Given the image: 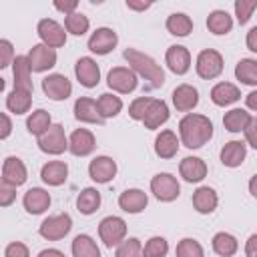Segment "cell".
I'll return each mask as SVG.
<instances>
[{"label": "cell", "mask_w": 257, "mask_h": 257, "mask_svg": "<svg viewBox=\"0 0 257 257\" xmlns=\"http://www.w3.org/2000/svg\"><path fill=\"white\" fill-rule=\"evenodd\" d=\"M213 139V122L199 112H187L179 120V141L187 149H201Z\"/></svg>", "instance_id": "1"}, {"label": "cell", "mask_w": 257, "mask_h": 257, "mask_svg": "<svg viewBox=\"0 0 257 257\" xmlns=\"http://www.w3.org/2000/svg\"><path fill=\"white\" fill-rule=\"evenodd\" d=\"M122 56L128 62V68L137 76L149 80V84L153 88H161L165 84V72H163L161 64L155 62V58H151L149 54H145V52H141L137 48H126L122 52Z\"/></svg>", "instance_id": "2"}, {"label": "cell", "mask_w": 257, "mask_h": 257, "mask_svg": "<svg viewBox=\"0 0 257 257\" xmlns=\"http://www.w3.org/2000/svg\"><path fill=\"white\" fill-rule=\"evenodd\" d=\"M223 68H225V60H223V54L219 50H215V48H203L197 54L195 70H197L199 78L213 80V78L221 76Z\"/></svg>", "instance_id": "3"}, {"label": "cell", "mask_w": 257, "mask_h": 257, "mask_svg": "<svg viewBox=\"0 0 257 257\" xmlns=\"http://www.w3.org/2000/svg\"><path fill=\"white\" fill-rule=\"evenodd\" d=\"M98 237L104 243V247L112 249L120 241L126 239V221L116 215H108L98 223Z\"/></svg>", "instance_id": "4"}, {"label": "cell", "mask_w": 257, "mask_h": 257, "mask_svg": "<svg viewBox=\"0 0 257 257\" xmlns=\"http://www.w3.org/2000/svg\"><path fill=\"white\" fill-rule=\"evenodd\" d=\"M151 193L161 203H173L181 195V185L171 173H157L151 179Z\"/></svg>", "instance_id": "5"}, {"label": "cell", "mask_w": 257, "mask_h": 257, "mask_svg": "<svg viewBox=\"0 0 257 257\" xmlns=\"http://www.w3.org/2000/svg\"><path fill=\"white\" fill-rule=\"evenodd\" d=\"M70 229H72V217L68 213H58V215L46 217L40 223L38 233L46 241H60L70 233Z\"/></svg>", "instance_id": "6"}, {"label": "cell", "mask_w": 257, "mask_h": 257, "mask_svg": "<svg viewBox=\"0 0 257 257\" xmlns=\"http://www.w3.org/2000/svg\"><path fill=\"white\" fill-rule=\"evenodd\" d=\"M38 149L46 155H62L64 151H68V139L64 133V126L60 122H54L48 126L46 133H42L38 137Z\"/></svg>", "instance_id": "7"}, {"label": "cell", "mask_w": 257, "mask_h": 257, "mask_svg": "<svg viewBox=\"0 0 257 257\" xmlns=\"http://www.w3.org/2000/svg\"><path fill=\"white\" fill-rule=\"evenodd\" d=\"M106 84L112 92L131 94L139 86V76L128 66H112L106 74Z\"/></svg>", "instance_id": "8"}, {"label": "cell", "mask_w": 257, "mask_h": 257, "mask_svg": "<svg viewBox=\"0 0 257 257\" xmlns=\"http://www.w3.org/2000/svg\"><path fill=\"white\" fill-rule=\"evenodd\" d=\"M36 32H38L42 44L48 46V48L56 50V48L66 44V30H64V26L58 24L56 20H52V18H42L38 22V26H36Z\"/></svg>", "instance_id": "9"}, {"label": "cell", "mask_w": 257, "mask_h": 257, "mask_svg": "<svg viewBox=\"0 0 257 257\" xmlns=\"http://www.w3.org/2000/svg\"><path fill=\"white\" fill-rule=\"evenodd\" d=\"M116 44H118V34H116L112 28H108V26L96 28V30L88 36V42H86L88 50L94 52V54H100V56L112 52V50L116 48Z\"/></svg>", "instance_id": "10"}, {"label": "cell", "mask_w": 257, "mask_h": 257, "mask_svg": "<svg viewBox=\"0 0 257 257\" xmlns=\"http://www.w3.org/2000/svg\"><path fill=\"white\" fill-rule=\"evenodd\" d=\"M116 171H118L116 161L112 157H106V155H98L88 163V177L100 185L110 183L116 177Z\"/></svg>", "instance_id": "11"}, {"label": "cell", "mask_w": 257, "mask_h": 257, "mask_svg": "<svg viewBox=\"0 0 257 257\" xmlns=\"http://www.w3.org/2000/svg\"><path fill=\"white\" fill-rule=\"evenodd\" d=\"M26 58L30 62V70L32 72H46V70H50V68L56 66V58L58 56H56V50L54 48H48V46H44L40 42V44H34L28 50Z\"/></svg>", "instance_id": "12"}, {"label": "cell", "mask_w": 257, "mask_h": 257, "mask_svg": "<svg viewBox=\"0 0 257 257\" xmlns=\"http://www.w3.org/2000/svg\"><path fill=\"white\" fill-rule=\"evenodd\" d=\"M42 92L50 100H66L72 94V82L58 72H52L42 78Z\"/></svg>", "instance_id": "13"}, {"label": "cell", "mask_w": 257, "mask_h": 257, "mask_svg": "<svg viewBox=\"0 0 257 257\" xmlns=\"http://www.w3.org/2000/svg\"><path fill=\"white\" fill-rule=\"evenodd\" d=\"M74 76L84 88H94L100 82V66L90 56H80L74 64Z\"/></svg>", "instance_id": "14"}, {"label": "cell", "mask_w": 257, "mask_h": 257, "mask_svg": "<svg viewBox=\"0 0 257 257\" xmlns=\"http://www.w3.org/2000/svg\"><path fill=\"white\" fill-rule=\"evenodd\" d=\"M165 62H167V66L173 74L183 76L191 68V52L181 44H173L165 52Z\"/></svg>", "instance_id": "15"}, {"label": "cell", "mask_w": 257, "mask_h": 257, "mask_svg": "<svg viewBox=\"0 0 257 257\" xmlns=\"http://www.w3.org/2000/svg\"><path fill=\"white\" fill-rule=\"evenodd\" d=\"M96 149V139L88 128H76L68 137V151L74 157H88Z\"/></svg>", "instance_id": "16"}, {"label": "cell", "mask_w": 257, "mask_h": 257, "mask_svg": "<svg viewBox=\"0 0 257 257\" xmlns=\"http://www.w3.org/2000/svg\"><path fill=\"white\" fill-rule=\"evenodd\" d=\"M169 104L165 102V100H161V98H151V102H149V106H147V112H145V116H143V124H145V128H149V131H157V128H161L167 120H169Z\"/></svg>", "instance_id": "17"}, {"label": "cell", "mask_w": 257, "mask_h": 257, "mask_svg": "<svg viewBox=\"0 0 257 257\" xmlns=\"http://www.w3.org/2000/svg\"><path fill=\"white\" fill-rule=\"evenodd\" d=\"M2 179H4L6 183L14 185V187L24 185L26 179H28V171H26L24 161H22L20 157H14V155L6 157L4 163H2Z\"/></svg>", "instance_id": "18"}, {"label": "cell", "mask_w": 257, "mask_h": 257, "mask_svg": "<svg viewBox=\"0 0 257 257\" xmlns=\"http://www.w3.org/2000/svg\"><path fill=\"white\" fill-rule=\"evenodd\" d=\"M147 205H149V195L143 189H126L118 195V207L128 215L143 213Z\"/></svg>", "instance_id": "19"}, {"label": "cell", "mask_w": 257, "mask_h": 257, "mask_svg": "<svg viewBox=\"0 0 257 257\" xmlns=\"http://www.w3.org/2000/svg\"><path fill=\"white\" fill-rule=\"evenodd\" d=\"M173 106L179 110V112H191L197 104H199V90L193 86V84H179L175 90H173Z\"/></svg>", "instance_id": "20"}, {"label": "cell", "mask_w": 257, "mask_h": 257, "mask_svg": "<svg viewBox=\"0 0 257 257\" xmlns=\"http://www.w3.org/2000/svg\"><path fill=\"white\" fill-rule=\"evenodd\" d=\"M74 118L86 124H102L104 118L98 112L96 100L90 96H80L74 100Z\"/></svg>", "instance_id": "21"}, {"label": "cell", "mask_w": 257, "mask_h": 257, "mask_svg": "<svg viewBox=\"0 0 257 257\" xmlns=\"http://www.w3.org/2000/svg\"><path fill=\"white\" fill-rule=\"evenodd\" d=\"M22 205L26 209V213L30 215H40L50 207V193L42 187H32L24 193L22 197Z\"/></svg>", "instance_id": "22"}, {"label": "cell", "mask_w": 257, "mask_h": 257, "mask_svg": "<svg viewBox=\"0 0 257 257\" xmlns=\"http://www.w3.org/2000/svg\"><path fill=\"white\" fill-rule=\"evenodd\" d=\"M191 203H193V209H195L197 213H201V215H211V213L217 209V205H219V195H217V191H215L213 187L203 185V187H199V189L193 193Z\"/></svg>", "instance_id": "23"}, {"label": "cell", "mask_w": 257, "mask_h": 257, "mask_svg": "<svg viewBox=\"0 0 257 257\" xmlns=\"http://www.w3.org/2000/svg\"><path fill=\"white\" fill-rule=\"evenodd\" d=\"M12 76H14V88H20V90H28L32 92L34 86H32V70H30V62L26 58V54H18L14 56L12 60Z\"/></svg>", "instance_id": "24"}, {"label": "cell", "mask_w": 257, "mask_h": 257, "mask_svg": "<svg viewBox=\"0 0 257 257\" xmlns=\"http://www.w3.org/2000/svg\"><path fill=\"white\" fill-rule=\"evenodd\" d=\"M207 163L201 157H185L179 163V175L187 183H201L207 177Z\"/></svg>", "instance_id": "25"}, {"label": "cell", "mask_w": 257, "mask_h": 257, "mask_svg": "<svg viewBox=\"0 0 257 257\" xmlns=\"http://www.w3.org/2000/svg\"><path fill=\"white\" fill-rule=\"evenodd\" d=\"M179 145L181 141L177 133L171 128H165L155 137V155L159 159H173L179 153Z\"/></svg>", "instance_id": "26"}, {"label": "cell", "mask_w": 257, "mask_h": 257, "mask_svg": "<svg viewBox=\"0 0 257 257\" xmlns=\"http://www.w3.org/2000/svg\"><path fill=\"white\" fill-rule=\"evenodd\" d=\"M40 179L48 187H60L68 179V165L64 161H48L40 169Z\"/></svg>", "instance_id": "27"}, {"label": "cell", "mask_w": 257, "mask_h": 257, "mask_svg": "<svg viewBox=\"0 0 257 257\" xmlns=\"http://www.w3.org/2000/svg\"><path fill=\"white\" fill-rule=\"evenodd\" d=\"M219 157H221V163L229 169L241 167L245 157H247V145L243 141H229V143L223 145Z\"/></svg>", "instance_id": "28"}, {"label": "cell", "mask_w": 257, "mask_h": 257, "mask_svg": "<svg viewBox=\"0 0 257 257\" xmlns=\"http://www.w3.org/2000/svg\"><path fill=\"white\" fill-rule=\"evenodd\" d=\"M241 98V90L233 82H217L211 88V100L217 106H229Z\"/></svg>", "instance_id": "29"}, {"label": "cell", "mask_w": 257, "mask_h": 257, "mask_svg": "<svg viewBox=\"0 0 257 257\" xmlns=\"http://www.w3.org/2000/svg\"><path fill=\"white\" fill-rule=\"evenodd\" d=\"M207 28L215 36H225L233 28V16L227 10H213L207 16Z\"/></svg>", "instance_id": "30"}, {"label": "cell", "mask_w": 257, "mask_h": 257, "mask_svg": "<svg viewBox=\"0 0 257 257\" xmlns=\"http://www.w3.org/2000/svg\"><path fill=\"white\" fill-rule=\"evenodd\" d=\"M211 247L219 257H233L239 251V241L235 235H231L227 231H219L213 235Z\"/></svg>", "instance_id": "31"}, {"label": "cell", "mask_w": 257, "mask_h": 257, "mask_svg": "<svg viewBox=\"0 0 257 257\" xmlns=\"http://www.w3.org/2000/svg\"><path fill=\"white\" fill-rule=\"evenodd\" d=\"M32 106V92L28 90H20V88H12L10 94L6 96V108L12 114H26Z\"/></svg>", "instance_id": "32"}, {"label": "cell", "mask_w": 257, "mask_h": 257, "mask_svg": "<svg viewBox=\"0 0 257 257\" xmlns=\"http://www.w3.org/2000/svg\"><path fill=\"white\" fill-rule=\"evenodd\" d=\"M251 118H253V112H249L247 108H231L223 116V126L229 133H243Z\"/></svg>", "instance_id": "33"}, {"label": "cell", "mask_w": 257, "mask_h": 257, "mask_svg": "<svg viewBox=\"0 0 257 257\" xmlns=\"http://www.w3.org/2000/svg\"><path fill=\"white\" fill-rule=\"evenodd\" d=\"M100 203H102V197H100V193H98L94 187H84V189L78 193V197H76V209H78L82 215H92V213H96L98 207H100Z\"/></svg>", "instance_id": "34"}, {"label": "cell", "mask_w": 257, "mask_h": 257, "mask_svg": "<svg viewBox=\"0 0 257 257\" xmlns=\"http://www.w3.org/2000/svg\"><path fill=\"white\" fill-rule=\"evenodd\" d=\"M70 251H72V257H100V249L96 241L86 233H80L72 239Z\"/></svg>", "instance_id": "35"}, {"label": "cell", "mask_w": 257, "mask_h": 257, "mask_svg": "<svg viewBox=\"0 0 257 257\" xmlns=\"http://www.w3.org/2000/svg\"><path fill=\"white\" fill-rule=\"evenodd\" d=\"M165 26H167L169 34L179 36V38L189 36V34L193 32V20H191V16H187L185 12H173L171 16H167Z\"/></svg>", "instance_id": "36"}, {"label": "cell", "mask_w": 257, "mask_h": 257, "mask_svg": "<svg viewBox=\"0 0 257 257\" xmlns=\"http://www.w3.org/2000/svg\"><path fill=\"white\" fill-rule=\"evenodd\" d=\"M96 106H98V112L100 116L106 120V118H114L120 114L122 110V98L116 96L114 92H102L96 100Z\"/></svg>", "instance_id": "37"}, {"label": "cell", "mask_w": 257, "mask_h": 257, "mask_svg": "<svg viewBox=\"0 0 257 257\" xmlns=\"http://www.w3.org/2000/svg\"><path fill=\"white\" fill-rule=\"evenodd\" d=\"M50 124H52L50 112L44 110V108H36V110H32V112L28 114V118H26V128H28V133L34 135L36 139H38L42 133H46Z\"/></svg>", "instance_id": "38"}, {"label": "cell", "mask_w": 257, "mask_h": 257, "mask_svg": "<svg viewBox=\"0 0 257 257\" xmlns=\"http://www.w3.org/2000/svg\"><path fill=\"white\" fill-rule=\"evenodd\" d=\"M235 78L247 86H257V60L241 58L235 64Z\"/></svg>", "instance_id": "39"}, {"label": "cell", "mask_w": 257, "mask_h": 257, "mask_svg": "<svg viewBox=\"0 0 257 257\" xmlns=\"http://www.w3.org/2000/svg\"><path fill=\"white\" fill-rule=\"evenodd\" d=\"M88 28H90V20L82 12H72V14L64 16V30L66 32H70L74 36H82L88 32Z\"/></svg>", "instance_id": "40"}, {"label": "cell", "mask_w": 257, "mask_h": 257, "mask_svg": "<svg viewBox=\"0 0 257 257\" xmlns=\"http://www.w3.org/2000/svg\"><path fill=\"white\" fill-rule=\"evenodd\" d=\"M175 257H205V251H203V245L197 239L185 237V239H181L177 243Z\"/></svg>", "instance_id": "41"}, {"label": "cell", "mask_w": 257, "mask_h": 257, "mask_svg": "<svg viewBox=\"0 0 257 257\" xmlns=\"http://www.w3.org/2000/svg\"><path fill=\"white\" fill-rule=\"evenodd\" d=\"M169 253V241L161 235L151 237L143 245V257H165Z\"/></svg>", "instance_id": "42"}, {"label": "cell", "mask_w": 257, "mask_h": 257, "mask_svg": "<svg viewBox=\"0 0 257 257\" xmlns=\"http://www.w3.org/2000/svg\"><path fill=\"white\" fill-rule=\"evenodd\" d=\"M114 257H143V243L137 237H128L116 245Z\"/></svg>", "instance_id": "43"}, {"label": "cell", "mask_w": 257, "mask_h": 257, "mask_svg": "<svg viewBox=\"0 0 257 257\" xmlns=\"http://www.w3.org/2000/svg\"><path fill=\"white\" fill-rule=\"evenodd\" d=\"M233 8H235L237 22L243 26V24H247L251 20V16H253V12L257 8V0H237Z\"/></svg>", "instance_id": "44"}, {"label": "cell", "mask_w": 257, "mask_h": 257, "mask_svg": "<svg viewBox=\"0 0 257 257\" xmlns=\"http://www.w3.org/2000/svg\"><path fill=\"white\" fill-rule=\"evenodd\" d=\"M149 102H151V96H137V98L128 104V116H131L133 120H143Z\"/></svg>", "instance_id": "45"}, {"label": "cell", "mask_w": 257, "mask_h": 257, "mask_svg": "<svg viewBox=\"0 0 257 257\" xmlns=\"http://www.w3.org/2000/svg\"><path fill=\"white\" fill-rule=\"evenodd\" d=\"M16 201V187L0 177V207H10Z\"/></svg>", "instance_id": "46"}, {"label": "cell", "mask_w": 257, "mask_h": 257, "mask_svg": "<svg viewBox=\"0 0 257 257\" xmlns=\"http://www.w3.org/2000/svg\"><path fill=\"white\" fill-rule=\"evenodd\" d=\"M12 60H14V46H12V42L6 40V38H0V70L10 66Z\"/></svg>", "instance_id": "47"}, {"label": "cell", "mask_w": 257, "mask_h": 257, "mask_svg": "<svg viewBox=\"0 0 257 257\" xmlns=\"http://www.w3.org/2000/svg\"><path fill=\"white\" fill-rule=\"evenodd\" d=\"M4 257H30V249L22 241H12L4 249Z\"/></svg>", "instance_id": "48"}, {"label": "cell", "mask_w": 257, "mask_h": 257, "mask_svg": "<svg viewBox=\"0 0 257 257\" xmlns=\"http://www.w3.org/2000/svg\"><path fill=\"white\" fill-rule=\"evenodd\" d=\"M255 133H257V118L253 116L251 120H249V124L245 126V131H243V135H245V145H249V147H253V149H257V137H255Z\"/></svg>", "instance_id": "49"}, {"label": "cell", "mask_w": 257, "mask_h": 257, "mask_svg": "<svg viewBox=\"0 0 257 257\" xmlns=\"http://www.w3.org/2000/svg\"><path fill=\"white\" fill-rule=\"evenodd\" d=\"M54 8H56L58 12H62L64 16H68V14L76 12L78 0H56V2H54Z\"/></svg>", "instance_id": "50"}, {"label": "cell", "mask_w": 257, "mask_h": 257, "mask_svg": "<svg viewBox=\"0 0 257 257\" xmlns=\"http://www.w3.org/2000/svg\"><path fill=\"white\" fill-rule=\"evenodd\" d=\"M12 135V118L6 112H0V141L8 139Z\"/></svg>", "instance_id": "51"}, {"label": "cell", "mask_w": 257, "mask_h": 257, "mask_svg": "<svg viewBox=\"0 0 257 257\" xmlns=\"http://www.w3.org/2000/svg\"><path fill=\"white\" fill-rule=\"evenodd\" d=\"M245 255L247 257H257V233L249 235V239L245 243Z\"/></svg>", "instance_id": "52"}, {"label": "cell", "mask_w": 257, "mask_h": 257, "mask_svg": "<svg viewBox=\"0 0 257 257\" xmlns=\"http://www.w3.org/2000/svg\"><path fill=\"white\" fill-rule=\"evenodd\" d=\"M247 48L251 52H257V26H253L249 32H247Z\"/></svg>", "instance_id": "53"}, {"label": "cell", "mask_w": 257, "mask_h": 257, "mask_svg": "<svg viewBox=\"0 0 257 257\" xmlns=\"http://www.w3.org/2000/svg\"><path fill=\"white\" fill-rule=\"evenodd\" d=\"M151 6H153V2H135V0H126V8H128V10L143 12V10H149Z\"/></svg>", "instance_id": "54"}, {"label": "cell", "mask_w": 257, "mask_h": 257, "mask_svg": "<svg viewBox=\"0 0 257 257\" xmlns=\"http://www.w3.org/2000/svg\"><path fill=\"white\" fill-rule=\"evenodd\" d=\"M36 257H66L60 249H54V247H50V249H42Z\"/></svg>", "instance_id": "55"}, {"label": "cell", "mask_w": 257, "mask_h": 257, "mask_svg": "<svg viewBox=\"0 0 257 257\" xmlns=\"http://www.w3.org/2000/svg\"><path fill=\"white\" fill-rule=\"evenodd\" d=\"M247 108L253 110V112H257V90H251L247 94Z\"/></svg>", "instance_id": "56"}, {"label": "cell", "mask_w": 257, "mask_h": 257, "mask_svg": "<svg viewBox=\"0 0 257 257\" xmlns=\"http://www.w3.org/2000/svg\"><path fill=\"white\" fill-rule=\"evenodd\" d=\"M249 191H251V195H253V197H257V193H255V177H251V183H249Z\"/></svg>", "instance_id": "57"}, {"label": "cell", "mask_w": 257, "mask_h": 257, "mask_svg": "<svg viewBox=\"0 0 257 257\" xmlns=\"http://www.w3.org/2000/svg\"><path fill=\"white\" fill-rule=\"evenodd\" d=\"M4 86H6V80H4V78H2V76H0V92H2V90H4Z\"/></svg>", "instance_id": "58"}]
</instances>
